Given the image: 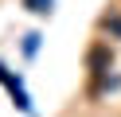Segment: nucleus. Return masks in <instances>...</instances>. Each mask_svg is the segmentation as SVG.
Wrapping results in <instances>:
<instances>
[{"label":"nucleus","mask_w":121,"mask_h":117,"mask_svg":"<svg viewBox=\"0 0 121 117\" xmlns=\"http://www.w3.org/2000/svg\"><path fill=\"white\" fill-rule=\"evenodd\" d=\"M51 4H55V0H24V8H27V12H35V16H47Z\"/></svg>","instance_id":"f03ea898"},{"label":"nucleus","mask_w":121,"mask_h":117,"mask_svg":"<svg viewBox=\"0 0 121 117\" xmlns=\"http://www.w3.org/2000/svg\"><path fill=\"white\" fill-rule=\"evenodd\" d=\"M109 62H113V55L105 51V47H94V51H90V70H94V74L109 70Z\"/></svg>","instance_id":"f257e3e1"},{"label":"nucleus","mask_w":121,"mask_h":117,"mask_svg":"<svg viewBox=\"0 0 121 117\" xmlns=\"http://www.w3.org/2000/svg\"><path fill=\"white\" fill-rule=\"evenodd\" d=\"M105 27H113V31H121V20H105Z\"/></svg>","instance_id":"7ed1b4c3"}]
</instances>
